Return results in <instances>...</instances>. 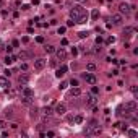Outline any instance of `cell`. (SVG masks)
Wrapping results in <instances>:
<instances>
[{"label": "cell", "mask_w": 138, "mask_h": 138, "mask_svg": "<svg viewBox=\"0 0 138 138\" xmlns=\"http://www.w3.org/2000/svg\"><path fill=\"white\" fill-rule=\"evenodd\" d=\"M28 81H29V75H26V73H23V75H20V77H18V83H20V85H26V83Z\"/></svg>", "instance_id": "30bf717a"}, {"label": "cell", "mask_w": 138, "mask_h": 138, "mask_svg": "<svg viewBox=\"0 0 138 138\" xmlns=\"http://www.w3.org/2000/svg\"><path fill=\"white\" fill-rule=\"evenodd\" d=\"M3 114H5V117H7V119H12V117H13V112H12V110H8V109H7Z\"/></svg>", "instance_id": "83f0119b"}, {"label": "cell", "mask_w": 138, "mask_h": 138, "mask_svg": "<svg viewBox=\"0 0 138 138\" xmlns=\"http://www.w3.org/2000/svg\"><path fill=\"white\" fill-rule=\"evenodd\" d=\"M21 93H23V96H31V98H33V89L28 88V86H23V88H21Z\"/></svg>", "instance_id": "7c38bea8"}, {"label": "cell", "mask_w": 138, "mask_h": 138, "mask_svg": "<svg viewBox=\"0 0 138 138\" xmlns=\"http://www.w3.org/2000/svg\"><path fill=\"white\" fill-rule=\"evenodd\" d=\"M133 28H125V29H123V36H127V37H130L132 36V33H133Z\"/></svg>", "instance_id": "e0dca14e"}, {"label": "cell", "mask_w": 138, "mask_h": 138, "mask_svg": "<svg viewBox=\"0 0 138 138\" xmlns=\"http://www.w3.org/2000/svg\"><path fill=\"white\" fill-rule=\"evenodd\" d=\"M46 67V58H36L34 60V68L36 70H42Z\"/></svg>", "instance_id": "3957f363"}, {"label": "cell", "mask_w": 138, "mask_h": 138, "mask_svg": "<svg viewBox=\"0 0 138 138\" xmlns=\"http://www.w3.org/2000/svg\"><path fill=\"white\" fill-rule=\"evenodd\" d=\"M132 10H133V7L132 5H128V3H120L119 5V12H120V15H130L132 13Z\"/></svg>", "instance_id": "7a4b0ae2"}, {"label": "cell", "mask_w": 138, "mask_h": 138, "mask_svg": "<svg viewBox=\"0 0 138 138\" xmlns=\"http://www.w3.org/2000/svg\"><path fill=\"white\" fill-rule=\"evenodd\" d=\"M125 109L130 110V112H135V110L138 109V104L135 101H128V102H125Z\"/></svg>", "instance_id": "8992f818"}, {"label": "cell", "mask_w": 138, "mask_h": 138, "mask_svg": "<svg viewBox=\"0 0 138 138\" xmlns=\"http://www.w3.org/2000/svg\"><path fill=\"white\" fill-rule=\"evenodd\" d=\"M83 13H85V10H83V7H81V5H75L73 8L70 10V18L73 20L75 23H77V20L80 18V16L83 15Z\"/></svg>", "instance_id": "6da1fadb"}, {"label": "cell", "mask_w": 138, "mask_h": 138, "mask_svg": "<svg viewBox=\"0 0 138 138\" xmlns=\"http://www.w3.org/2000/svg\"><path fill=\"white\" fill-rule=\"evenodd\" d=\"M130 91H132V93H133L135 96L138 94V88H136V86H132V88H130Z\"/></svg>", "instance_id": "e575fe53"}, {"label": "cell", "mask_w": 138, "mask_h": 138, "mask_svg": "<svg viewBox=\"0 0 138 138\" xmlns=\"http://www.w3.org/2000/svg\"><path fill=\"white\" fill-rule=\"evenodd\" d=\"M83 120H85V119H83V115H77V117L73 119V122H75V123H83Z\"/></svg>", "instance_id": "cb8c5ba5"}, {"label": "cell", "mask_w": 138, "mask_h": 138, "mask_svg": "<svg viewBox=\"0 0 138 138\" xmlns=\"http://www.w3.org/2000/svg\"><path fill=\"white\" fill-rule=\"evenodd\" d=\"M65 31H67V28H65V26H60V28L57 29V33H58V34H63Z\"/></svg>", "instance_id": "1f68e13d"}, {"label": "cell", "mask_w": 138, "mask_h": 138, "mask_svg": "<svg viewBox=\"0 0 138 138\" xmlns=\"http://www.w3.org/2000/svg\"><path fill=\"white\" fill-rule=\"evenodd\" d=\"M102 42H104V39H102L101 36H98V37H96V44H98V46H99V44H102Z\"/></svg>", "instance_id": "836d02e7"}, {"label": "cell", "mask_w": 138, "mask_h": 138, "mask_svg": "<svg viewBox=\"0 0 138 138\" xmlns=\"http://www.w3.org/2000/svg\"><path fill=\"white\" fill-rule=\"evenodd\" d=\"M5 125H7V122H5V120H0V128H3Z\"/></svg>", "instance_id": "ee69618b"}, {"label": "cell", "mask_w": 138, "mask_h": 138, "mask_svg": "<svg viewBox=\"0 0 138 138\" xmlns=\"http://www.w3.org/2000/svg\"><path fill=\"white\" fill-rule=\"evenodd\" d=\"M18 57L20 58H28V57H31V52H28V50H21Z\"/></svg>", "instance_id": "ac0fdd59"}, {"label": "cell", "mask_w": 138, "mask_h": 138, "mask_svg": "<svg viewBox=\"0 0 138 138\" xmlns=\"http://www.w3.org/2000/svg\"><path fill=\"white\" fill-rule=\"evenodd\" d=\"M7 94H8L10 98H15V96H16V89H15V88H10V86H8V89H7Z\"/></svg>", "instance_id": "2e32d148"}, {"label": "cell", "mask_w": 138, "mask_h": 138, "mask_svg": "<svg viewBox=\"0 0 138 138\" xmlns=\"http://www.w3.org/2000/svg\"><path fill=\"white\" fill-rule=\"evenodd\" d=\"M42 114H44L46 117L52 115V109H50V107H44V109H42Z\"/></svg>", "instance_id": "7402d4cb"}, {"label": "cell", "mask_w": 138, "mask_h": 138, "mask_svg": "<svg viewBox=\"0 0 138 138\" xmlns=\"http://www.w3.org/2000/svg\"><path fill=\"white\" fill-rule=\"evenodd\" d=\"M78 54V49L77 47H72V55H77Z\"/></svg>", "instance_id": "60d3db41"}, {"label": "cell", "mask_w": 138, "mask_h": 138, "mask_svg": "<svg viewBox=\"0 0 138 138\" xmlns=\"http://www.w3.org/2000/svg\"><path fill=\"white\" fill-rule=\"evenodd\" d=\"M67 70H68V67H67V65H62V67L58 68L57 72H55V77H57V78H62L65 73H67Z\"/></svg>", "instance_id": "ba28073f"}, {"label": "cell", "mask_w": 138, "mask_h": 138, "mask_svg": "<svg viewBox=\"0 0 138 138\" xmlns=\"http://www.w3.org/2000/svg\"><path fill=\"white\" fill-rule=\"evenodd\" d=\"M83 78L86 80V83H88V85H96V77H94V75L85 73V75H83Z\"/></svg>", "instance_id": "52a82bcc"}, {"label": "cell", "mask_w": 138, "mask_h": 138, "mask_svg": "<svg viewBox=\"0 0 138 138\" xmlns=\"http://www.w3.org/2000/svg\"><path fill=\"white\" fill-rule=\"evenodd\" d=\"M12 46H13V47H20V41H16V39H15V41L12 42Z\"/></svg>", "instance_id": "74e56055"}, {"label": "cell", "mask_w": 138, "mask_h": 138, "mask_svg": "<svg viewBox=\"0 0 138 138\" xmlns=\"http://www.w3.org/2000/svg\"><path fill=\"white\" fill-rule=\"evenodd\" d=\"M60 44H62V46H68V39H65V37H63V39L60 41Z\"/></svg>", "instance_id": "8d00e7d4"}, {"label": "cell", "mask_w": 138, "mask_h": 138, "mask_svg": "<svg viewBox=\"0 0 138 138\" xmlns=\"http://www.w3.org/2000/svg\"><path fill=\"white\" fill-rule=\"evenodd\" d=\"M77 2H80V3H86L88 0H77Z\"/></svg>", "instance_id": "c3c4849f"}, {"label": "cell", "mask_w": 138, "mask_h": 138, "mask_svg": "<svg viewBox=\"0 0 138 138\" xmlns=\"http://www.w3.org/2000/svg\"><path fill=\"white\" fill-rule=\"evenodd\" d=\"M73 25H75V21H73V20L70 18V20H68V21H67V26H73Z\"/></svg>", "instance_id": "b9f144b4"}, {"label": "cell", "mask_w": 138, "mask_h": 138, "mask_svg": "<svg viewBox=\"0 0 138 138\" xmlns=\"http://www.w3.org/2000/svg\"><path fill=\"white\" fill-rule=\"evenodd\" d=\"M91 18L94 20V21H96V20L99 18V10H98V8H94V10L91 12Z\"/></svg>", "instance_id": "ffe728a7"}, {"label": "cell", "mask_w": 138, "mask_h": 138, "mask_svg": "<svg viewBox=\"0 0 138 138\" xmlns=\"http://www.w3.org/2000/svg\"><path fill=\"white\" fill-rule=\"evenodd\" d=\"M70 94H72V96H75V98H78V96H81V89L78 88V86H73V89H72Z\"/></svg>", "instance_id": "9a60e30c"}, {"label": "cell", "mask_w": 138, "mask_h": 138, "mask_svg": "<svg viewBox=\"0 0 138 138\" xmlns=\"http://www.w3.org/2000/svg\"><path fill=\"white\" fill-rule=\"evenodd\" d=\"M21 102H23L25 106H31V104H33V98H31V96H23V98H21Z\"/></svg>", "instance_id": "4fadbf2b"}, {"label": "cell", "mask_w": 138, "mask_h": 138, "mask_svg": "<svg viewBox=\"0 0 138 138\" xmlns=\"http://www.w3.org/2000/svg\"><path fill=\"white\" fill-rule=\"evenodd\" d=\"M5 7V0H0V8H3Z\"/></svg>", "instance_id": "7dc6e473"}, {"label": "cell", "mask_w": 138, "mask_h": 138, "mask_svg": "<svg viewBox=\"0 0 138 138\" xmlns=\"http://www.w3.org/2000/svg\"><path fill=\"white\" fill-rule=\"evenodd\" d=\"M86 99H88V101H86V102H88V106H93L96 102V94H93V93H91V94L86 96Z\"/></svg>", "instance_id": "5bb4252c"}, {"label": "cell", "mask_w": 138, "mask_h": 138, "mask_svg": "<svg viewBox=\"0 0 138 138\" xmlns=\"http://www.w3.org/2000/svg\"><path fill=\"white\" fill-rule=\"evenodd\" d=\"M36 41H37L39 44H42V42H44V37H42V36H37V37H36Z\"/></svg>", "instance_id": "d590c367"}, {"label": "cell", "mask_w": 138, "mask_h": 138, "mask_svg": "<svg viewBox=\"0 0 138 138\" xmlns=\"http://www.w3.org/2000/svg\"><path fill=\"white\" fill-rule=\"evenodd\" d=\"M2 16H3V18H5V16H8V12H7V10H2Z\"/></svg>", "instance_id": "bcb514c9"}, {"label": "cell", "mask_w": 138, "mask_h": 138, "mask_svg": "<svg viewBox=\"0 0 138 138\" xmlns=\"http://www.w3.org/2000/svg\"><path fill=\"white\" fill-rule=\"evenodd\" d=\"M55 112H57L58 115H63V114L67 112V106H65L63 102H58V104L55 106Z\"/></svg>", "instance_id": "277c9868"}, {"label": "cell", "mask_w": 138, "mask_h": 138, "mask_svg": "<svg viewBox=\"0 0 138 138\" xmlns=\"http://www.w3.org/2000/svg\"><path fill=\"white\" fill-rule=\"evenodd\" d=\"M46 136H55V132H52V130H49V132L46 133Z\"/></svg>", "instance_id": "ab89813d"}, {"label": "cell", "mask_w": 138, "mask_h": 138, "mask_svg": "<svg viewBox=\"0 0 138 138\" xmlns=\"http://www.w3.org/2000/svg\"><path fill=\"white\" fill-rule=\"evenodd\" d=\"M91 93H93V94H99V88H98V86H94V85H93V88H91Z\"/></svg>", "instance_id": "f1b7e54d"}, {"label": "cell", "mask_w": 138, "mask_h": 138, "mask_svg": "<svg viewBox=\"0 0 138 138\" xmlns=\"http://www.w3.org/2000/svg\"><path fill=\"white\" fill-rule=\"evenodd\" d=\"M44 50H46L47 54H54L55 52V47L54 46H44Z\"/></svg>", "instance_id": "44dd1931"}, {"label": "cell", "mask_w": 138, "mask_h": 138, "mask_svg": "<svg viewBox=\"0 0 138 138\" xmlns=\"http://www.w3.org/2000/svg\"><path fill=\"white\" fill-rule=\"evenodd\" d=\"M0 86H3V88H7V86H10V81H8V77H0Z\"/></svg>", "instance_id": "8fae6325"}, {"label": "cell", "mask_w": 138, "mask_h": 138, "mask_svg": "<svg viewBox=\"0 0 138 138\" xmlns=\"http://www.w3.org/2000/svg\"><path fill=\"white\" fill-rule=\"evenodd\" d=\"M5 50H7V52L10 54V52H12V50H13V46H8V47H5Z\"/></svg>", "instance_id": "7bdbcfd3"}, {"label": "cell", "mask_w": 138, "mask_h": 138, "mask_svg": "<svg viewBox=\"0 0 138 138\" xmlns=\"http://www.w3.org/2000/svg\"><path fill=\"white\" fill-rule=\"evenodd\" d=\"M55 55H57V58L58 60H65V58H67V52H65V49H55V52H54Z\"/></svg>", "instance_id": "5b68a950"}, {"label": "cell", "mask_w": 138, "mask_h": 138, "mask_svg": "<svg viewBox=\"0 0 138 138\" xmlns=\"http://www.w3.org/2000/svg\"><path fill=\"white\" fill-rule=\"evenodd\" d=\"M28 68H29V65H28V63H21V65H20V70H21V72H28Z\"/></svg>", "instance_id": "4316f807"}, {"label": "cell", "mask_w": 138, "mask_h": 138, "mask_svg": "<svg viewBox=\"0 0 138 138\" xmlns=\"http://www.w3.org/2000/svg\"><path fill=\"white\" fill-rule=\"evenodd\" d=\"M21 42H23V44H28V42H29V37H28V36H25V37L21 39Z\"/></svg>", "instance_id": "f35d334b"}, {"label": "cell", "mask_w": 138, "mask_h": 138, "mask_svg": "<svg viewBox=\"0 0 138 138\" xmlns=\"http://www.w3.org/2000/svg\"><path fill=\"white\" fill-rule=\"evenodd\" d=\"M78 37H80V39H85V37H88V31H81V33H78Z\"/></svg>", "instance_id": "d4e9b609"}, {"label": "cell", "mask_w": 138, "mask_h": 138, "mask_svg": "<svg viewBox=\"0 0 138 138\" xmlns=\"http://www.w3.org/2000/svg\"><path fill=\"white\" fill-rule=\"evenodd\" d=\"M37 112H39V110H37L36 107H33V109H31V114H29V115H31V117H36V115H37Z\"/></svg>", "instance_id": "f546056e"}, {"label": "cell", "mask_w": 138, "mask_h": 138, "mask_svg": "<svg viewBox=\"0 0 138 138\" xmlns=\"http://www.w3.org/2000/svg\"><path fill=\"white\" fill-rule=\"evenodd\" d=\"M114 42H115V37L114 36H109L107 39H106V44H114Z\"/></svg>", "instance_id": "484cf974"}, {"label": "cell", "mask_w": 138, "mask_h": 138, "mask_svg": "<svg viewBox=\"0 0 138 138\" xmlns=\"http://www.w3.org/2000/svg\"><path fill=\"white\" fill-rule=\"evenodd\" d=\"M127 133H128V136H130V138H135V136L138 135V132H136V130H133V128H130Z\"/></svg>", "instance_id": "603a6c76"}, {"label": "cell", "mask_w": 138, "mask_h": 138, "mask_svg": "<svg viewBox=\"0 0 138 138\" xmlns=\"http://www.w3.org/2000/svg\"><path fill=\"white\" fill-rule=\"evenodd\" d=\"M3 73H5V77H10V75H12V72H10V70H8V68H7V70H5V72H3Z\"/></svg>", "instance_id": "f6af8a7d"}, {"label": "cell", "mask_w": 138, "mask_h": 138, "mask_svg": "<svg viewBox=\"0 0 138 138\" xmlns=\"http://www.w3.org/2000/svg\"><path fill=\"white\" fill-rule=\"evenodd\" d=\"M68 85H72V86H78V80H77V78H72Z\"/></svg>", "instance_id": "4dcf8cb0"}, {"label": "cell", "mask_w": 138, "mask_h": 138, "mask_svg": "<svg viewBox=\"0 0 138 138\" xmlns=\"http://www.w3.org/2000/svg\"><path fill=\"white\" fill-rule=\"evenodd\" d=\"M67 86H68V83H67V81H62L58 88H60V89H67Z\"/></svg>", "instance_id": "d6a6232c"}, {"label": "cell", "mask_w": 138, "mask_h": 138, "mask_svg": "<svg viewBox=\"0 0 138 138\" xmlns=\"http://www.w3.org/2000/svg\"><path fill=\"white\" fill-rule=\"evenodd\" d=\"M86 70H88V72H94L96 70V63H93V62L86 63Z\"/></svg>", "instance_id": "d6986e66"}, {"label": "cell", "mask_w": 138, "mask_h": 138, "mask_svg": "<svg viewBox=\"0 0 138 138\" xmlns=\"http://www.w3.org/2000/svg\"><path fill=\"white\" fill-rule=\"evenodd\" d=\"M122 21H123V18H122V15H120V13L112 15V23H114V25H122Z\"/></svg>", "instance_id": "9c48e42d"}]
</instances>
